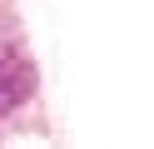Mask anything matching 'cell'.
I'll list each match as a JSON object with an SVG mask.
<instances>
[{
    "label": "cell",
    "instance_id": "cell-1",
    "mask_svg": "<svg viewBox=\"0 0 154 149\" xmlns=\"http://www.w3.org/2000/svg\"><path fill=\"white\" fill-rule=\"evenodd\" d=\"M30 85H35V75L20 55H0V109H15L30 95Z\"/></svg>",
    "mask_w": 154,
    "mask_h": 149
}]
</instances>
